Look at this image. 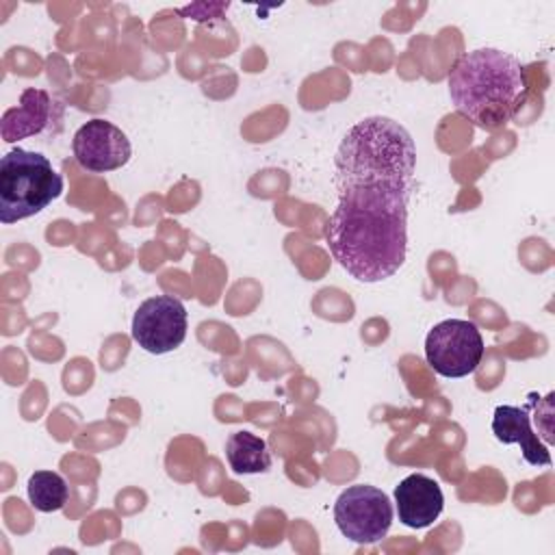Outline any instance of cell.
Masks as SVG:
<instances>
[{
  "mask_svg": "<svg viewBox=\"0 0 555 555\" xmlns=\"http://www.w3.org/2000/svg\"><path fill=\"white\" fill-rule=\"evenodd\" d=\"M414 169V139L390 117H364L343 137L334 156L336 208L325 241L353 280L382 282L405 262Z\"/></svg>",
  "mask_w": 555,
  "mask_h": 555,
  "instance_id": "obj_1",
  "label": "cell"
},
{
  "mask_svg": "<svg viewBox=\"0 0 555 555\" xmlns=\"http://www.w3.org/2000/svg\"><path fill=\"white\" fill-rule=\"evenodd\" d=\"M529 91L522 63L496 48L466 52L449 72V95L460 115L481 130L503 128Z\"/></svg>",
  "mask_w": 555,
  "mask_h": 555,
  "instance_id": "obj_2",
  "label": "cell"
},
{
  "mask_svg": "<svg viewBox=\"0 0 555 555\" xmlns=\"http://www.w3.org/2000/svg\"><path fill=\"white\" fill-rule=\"evenodd\" d=\"M63 193V178L41 152L15 147L0 160V221L15 223L41 212Z\"/></svg>",
  "mask_w": 555,
  "mask_h": 555,
  "instance_id": "obj_3",
  "label": "cell"
},
{
  "mask_svg": "<svg viewBox=\"0 0 555 555\" xmlns=\"http://www.w3.org/2000/svg\"><path fill=\"white\" fill-rule=\"evenodd\" d=\"M338 531L356 544H375L392 525V503L386 492L369 483L343 490L334 503Z\"/></svg>",
  "mask_w": 555,
  "mask_h": 555,
  "instance_id": "obj_4",
  "label": "cell"
},
{
  "mask_svg": "<svg viewBox=\"0 0 555 555\" xmlns=\"http://www.w3.org/2000/svg\"><path fill=\"white\" fill-rule=\"evenodd\" d=\"M427 364L442 377H466L483 358L479 327L466 319H444L425 338Z\"/></svg>",
  "mask_w": 555,
  "mask_h": 555,
  "instance_id": "obj_5",
  "label": "cell"
},
{
  "mask_svg": "<svg viewBox=\"0 0 555 555\" xmlns=\"http://www.w3.org/2000/svg\"><path fill=\"white\" fill-rule=\"evenodd\" d=\"M189 317L180 299L171 295H154L139 304L132 317V338L147 353H167L186 338Z\"/></svg>",
  "mask_w": 555,
  "mask_h": 555,
  "instance_id": "obj_6",
  "label": "cell"
},
{
  "mask_svg": "<svg viewBox=\"0 0 555 555\" xmlns=\"http://www.w3.org/2000/svg\"><path fill=\"white\" fill-rule=\"evenodd\" d=\"M72 150L78 165L93 173L115 171L132 156V145L126 132L100 117L89 119L76 130Z\"/></svg>",
  "mask_w": 555,
  "mask_h": 555,
  "instance_id": "obj_7",
  "label": "cell"
},
{
  "mask_svg": "<svg viewBox=\"0 0 555 555\" xmlns=\"http://www.w3.org/2000/svg\"><path fill=\"white\" fill-rule=\"evenodd\" d=\"M395 503L399 520L405 527H429L444 507L440 483L423 473H412L395 488Z\"/></svg>",
  "mask_w": 555,
  "mask_h": 555,
  "instance_id": "obj_8",
  "label": "cell"
},
{
  "mask_svg": "<svg viewBox=\"0 0 555 555\" xmlns=\"http://www.w3.org/2000/svg\"><path fill=\"white\" fill-rule=\"evenodd\" d=\"M492 434L503 444H520L522 457L531 466H551V453L531 429V416L527 408L496 405L492 416Z\"/></svg>",
  "mask_w": 555,
  "mask_h": 555,
  "instance_id": "obj_9",
  "label": "cell"
},
{
  "mask_svg": "<svg viewBox=\"0 0 555 555\" xmlns=\"http://www.w3.org/2000/svg\"><path fill=\"white\" fill-rule=\"evenodd\" d=\"M52 117V100L41 89H24L20 104L7 108L2 115L0 132L7 143L39 134Z\"/></svg>",
  "mask_w": 555,
  "mask_h": 555,
  "instance_id": "obj_10",
  "label": "cell"
},
{
  "mask_svg": "<svg viewBox=\"0 0 555 555\" xmlns=\"http://www.w3.org/2000/svg\"><path fill=\"white\" fill-rule=\"evenodd\" d=\"M225 457L234 473L254 475L271 468V453L267 442L251 431H234L225 440Z\"/></svg>",
  "mask_w": 555,
  "mask_h": 555,
  "instance_id": "obj_11",
  "label": "cell"
},
{
  "mask_svg": "<svg viewBox=\"0 0 555 555\" xmlns=\"http://www.w3.org/2000/svg\"><path fill=\"white\" fill-rule=\"evenodd\" d=\"M69 488L54 470H37L28 477V499L39 512H59L65 507Z\"/></svg>",
  "mask_w": 555,
  "mask_h": 555,
  "instance_id": "obj_12",
  "label": "cell"
}]
</instances>
